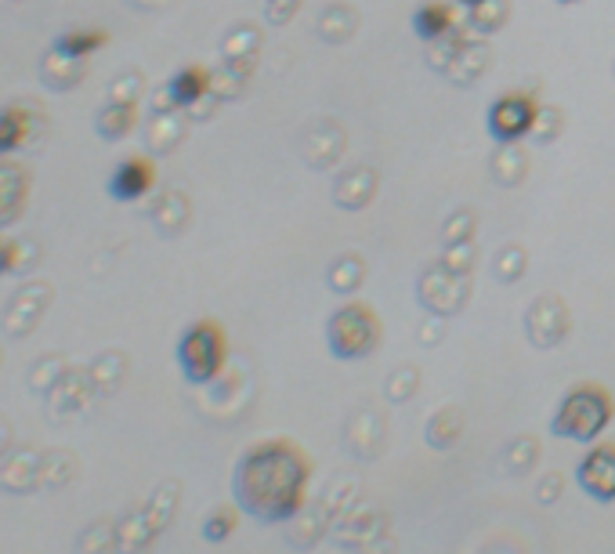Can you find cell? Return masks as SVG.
Returning a JSON list of instances; mask_svg holds the SVG:
<instances>
[{
  "label": "cell",
  "mask_w": 615,
  "mask_h": 554,
  "mask_svg": "<svg viewBox=\"0 0 615 554\" xmlns=\"http://www.w3.org/2000/svg\"><path fill=\"white\" fill-rule=\"evenodd\" d=\"M453 22H456V11L445 0H427V4L417 8V15H413V29H417V37L427 40V44H435L445 33H453Z\"/></svg>",
  "instance_id": "cell-17"
},
{
  "label": "cell",
  "mask_w": 615,
  "mask_h": 554,
  "mask_svg": "<svg viewBox=\"0 0 615 554\" xmlns=\"http://www.w3.org/2000/svg\"><path fill=\"white\" fill-rule=\"evenodd\" d=\"M8 446H11V424L0 417V457L8 453Z\"/></svg>",
  "instance_id": "cell-31"
},
{
  "label": "cell",
  "mask_w": 615,
  "mask_h": 554,
  "mask_svg": "<svg viewBox=\"0 0 615 554\" xmlns=\"http://www.w3.org/2000/svg\"><path fill=\"white\" fill-rule=\"evenodd\" d=\"M156 529L149 526L145 511H131L116 522V551L120 554H149L152 540H156Z\"/></svg>",
  "instance_id": "cell-16"
},
{
  "label": "cell",
  "mask_w": 615,
  "mask_h": 554,
  "mask_svg": "<svg viewBox=\"0 0 615 554\" xmlns=\"http://www.w3.org/2000/svg\"><path fill=\"white\" fill-rule=\"evenodd\" d=\"M87 73V62L84 58H73V55H62V51L51 48V55L44 58V84L55 87V91H69L73 84H80Z\"/></svg>",
  "instance_id": "cell-18"
},
{
  "label": "cell",
  "mask_w": 615,
  "mask_h": 554,
  "mask_svg": "<svg viewBox=\"0 0 615 554\" xmlns=\"http://www.w3.org/2000/svg\"><path fill=\"white\" fill-rule=\"evenodd\" d=\"M76 471H80V464H76L73 453L48 449V453H44V468H40V486L62 489V486H69V482H73Z\"/></svg>",
  "instance_id": "cell-21"
},
{
  "label": "cell",
  "mask_w": 615,
  "mask_h": 554,
  "mask_svg": "<svg viewBox=\"0 0 615 554\" xmlns=\"http://www.w3.org/2000/svg\"><path fill=\"white\" fill-rule=\"evenodd\" d=\"M456 4H464V8L471 11V8H478V4H485V0H456Z\"/></svg>",
  "instance_id": "cell-32"
},
{
  "label": "cell",
  "mask_w": 615,
  "mask_h": 554,
  "mask_svg": "<svg viewBox=\"0 0 615 554\" xmlns=\"http://www.w3.org/2000/svg\"><path fill=\"white\" fill-rule=\"evenodd\" d=\"M142 95V73H123L109 87V102H138Z\"/></svg>",
  "instance_id": "cell-29"
},
{
  "label": "cell",
  "mask_w": 615,
  "mask_h": 554,
  "mask_svg": "<svg viewBox=\"0 0 615 554\" xmlns=\"http://www.w3.org/2000/svg\"><path fill=\"white\" fill-rule=\"evenodd\" d=\"M66 370L69 366L62 363V359H58V355H44V359H37V363L29 366V388H33V392H40V395H48L51 388H55L58 381H62V377H66Z\"/></svg>",
  "instance_id": "cell-25"
},
{
  "label": "cell",
  "mask_w": 615,
  "mask_h": 554,
  "mask_svg": "<svg viewBox=\"0 0 615 554\" xmlns=\"http://www.w3.org/2000/svg\"><path fill=\"white\" fill-rule=\"evenodd\" d=\"M181 134H185V124L178 120V113H171V109H156L152 127H149L152 149H156V153H167V149H174V145L181 142Z\"/></svg>",
  "instance_id": "cell-23"
},
{
  "label": "cell",
  "mask_w": 615,
  "mask_h": 554,
  "mask_svg": "<svg viewBox=\"0 0 615 554\" xmlns=\"http://www.w3.org/2000/svg\"><path fill=\"white\" fill-rule=\"evenodd\" d=\"M116 551V522H91L76 540V554H113Z\"/></svg>",
  "instance_id": "cell-24"
},
{
  "label": "cell",
  "mask_w": 615,
  "mask_h": 554,
  "mask_svg": "<svg viewBox=\"0 0 615 554\" xmlns=\"http://www.w3.org/2000/svg\"><path fill=\"white\" fill-rule=\"evenodd\" d=\"M460 413L456 410H445V413H435V421L427 424V442L435 449H449L456 442V435H460Z\"/></svg>",
  "instance_id": "cell-26"
},
{
  "label": "cell",
  "mask_w": 615,
  "mask_h": 554,
  "mask_svg": "<svg viewBox=\"0 0 615 554\" xmlns=\"http://www.w3.org/2000/svg\"><path fill=\"white\" fill-rule=\"evenodd\" d=\"M536 116H540L536 98L521 95V91H511V95L496 98V106L489 109V134L496 138V142L514 145V142H521L525 134H532Z\"/></svg>",
  "instance_id": "cell-5"
},
{
  "label": "cell",
  "mask_w": 615,
  "mask_h": 554,
  "mask_svg": "<svg viewBox=\"0 0 615 554\" xmlns=\"http://www.w3.org/2000/svg\"><path fill=\"white\" fill-rule=\"evenodd\" d=\"M210 84H214V73H207L203 66L178 69V73L167 80V87L160 91L163 102H156V109H192L196 102L207 98Z\"/></svg>",
  "instance_id": "cell-8"
},
{
  "label": "cell",
  "mask_w": 615,
  "mask_h": 554,
  "mask_svg": "<svg viewBox=\"0 0 615 554\" xmlns=\"http://www.w3.org/2000/svg\"><path fill=\"white\" fill-rule=\"evenodd\" d=\"M51 305V287L48 283H40V279H33V283H26V287L19 290V294L11 297V305L4 308V334L8 337H26L37 330V323L44 319V312H48Z\"/></svg>",
  "instance_id": "cell-6"
},
{
  "label": "cell",
  "mask_w": 615,
  "mask_h": 554,
  "mask_svg": "<svg viewBox=\"0 0 615 554\" xmlns=\"http://www.w3.org/2000/svg\"><path fill=\"white\" fill-rule=\"evenodd\" d=\"M232 533H236V511H232V507H221V511H214V515L203 522V536H207L210 544H221V540H228Z\"/></svg>",
  "instance_id": "cell-28"
},
{
  "label": "cell",
  "mask_w": 615,
  "mask_h": 554,
  "mask_svg": "<svg viewBox=\"0 0 615 554\" xmlns=\"http://www.w3.org/2000/svg\"><path fill=\"white\" fill-rule=\"evenodd\" d=\"M558 4H572V0H558Z\"/></svg>",
  "instance_id": "cell-34"
},
{
  "label": "cell",
  "mask_w": 615,
  "mask_h": 554,
  "mask_svg": "<svg viewBox=\"0 0 615 554\" xmlns=\"http://www.w3.org/2000/svg\"><path fill=\"white\" fill-rule=\"evenodd\" d=\"M579 486L590 497L608 504L615 500V446H594L579 464Z\"/></svg>",
  "instance_id": "cell-11"
},
{
  "label": "cell",
  "mask_w": 615,
  "mask_h": 554,
  "mask_svg": "<svg viewBox=\"0 0 615 554\" xmlns=\"http://www.w3.org/2000/svg\"><path fill=\"white\" fill-rule=\"evenodd\" d=\"M521 272H525V254H521L518 247L507 250V254H503V261H496V276H500L503 283H514Z\"/></svg>",
  "instance_id": "cell-30"
},
{
  "label": "cell",
  "mask_w": 615,
  "mask_h": 554,
  "mask_svg": "<svg viewBox=\"0 0 615 554\" xmlns=\"http://www.w3.org/2000/svg\"><path fill=\"white\" fill-rule=\"evenodd\" d=\"M178 482H167V486H160L156 493H152V500L142 507L145 518H149V526L156 529V533H163V529L171 526L174 518V507H178Z\"/></svg>",
  "instance_id": "cell-22"
},
{
  "label": "cell",
  "mask_w": 615,
  "mask_h": 554,
  "mask_svg": "<svg viewBox=\"0 0 615 554\" xmlns=\"http://www.w3.org/2000/svg\"><path fill=\"white\" fill-rule=\"evenodd\" d=\"M225 355H228L225 330H221V323H214V319L192 323L178 341L181 373H185V381H192V384L214 381L221 373V366H225Z\"/></svg>",
  "instance_id": "cell-3"
},
{
  "label": "cell",
  "mask_w": 615,
  "mask_h": 554,
  "mask_svg": "<svg viewBox=\"0 0 615 554\" xmlns=\"http://www.w3.org/2000/svg\"><path fill=\"white\" fill-rule=\"evenodd\" d=\"M44 127V116L29 102H19V106H4L0 109V156L19 153L22 145H29Z\"/></svg>",
  "instance_id": "cell-7"
},
{
  "label": "cell",
  "mask_w": 615,
  "mask_h": 554,
  "mask_svg": "<svg viewBox=\"0 0 615 554\" xmlns=\"http://www.w3.org/2000/svg\"><path fill=\"white\" fill-rule=\"evenodd\" d=\"M138 124V102H105V109H98L95 131L105 142H120L134 131Z\"/></svg>",
  "instance_id": "cell-15"
},
{
  "label": "cell",
  "mask_w": 615,
  "mask_h": 554,
  "mask_svg": "<svg viewBox=\"0 0 615 554\" xmlns=\"http://www.w3.org/2000/svg\"><path fill=\"white\" fill-rule=\"evenodd\" d=\"M308 460L294 442H261L239 460L236 500L257 522H290L304 507Z\"/></svg>",
  "instance_id": "cell-1"
},
{
  "label": "cell",
  "mask_w": 615,
  "mask_h": 554,
  "mask_svg": "<svg viewBox=\"0 0 615 554\" xmlns=\"http://www.w3.org/2000/svg\"><path fill=\"white\" fill-rule=\"evenodd\" d=\"M40 468H44V449L19 446L0 464V489L4 493H33V489H40Z\"/></svg>",
  "instance_id": "cell-10"
},
{
  "label": "cell",
  "mask_w": 615,
  "mask_h": 554,
  "mask_svg": "<svg viewBox=\"0 0 615 554\" xmlns=\"http://www.w3.org/2000/svg\"><path fill=\"white\" fill-rule=\"evenodd\" d=\"M156 185V167L145 156H131V160L116 163V171L109 174V196L120 203H134L149 196Z\"/></svg>",
  "instance_id": "cell-9"
},
{
  "label": "cell",
  "mask_w": 615,
  "mask_h": 554,
  "mask_svg": "<svg viewBox=\"0 0 615 554\" xmlns=\"http://www.w3.org/2000/svg\"><path fill=\"white\" fill-rule=\"evenodd\" d=\"M0 254H4V239H0Z\"/></svg>",
  "instance_id": "cell-33"
},
{
  "label": "cell",
  "mask_w": 615,
  "mask_h": 554,
  "mask_svg": "<svg viewBox=\"0 0 615 554\" xmlns=\"http://www.w3.org/2000/svg\"><path fill=\"white\" fill-rule=\"evenodd\" d=\"M612 410H615V402L601 384H579L576 392L565 395L558 417L550 421V431L561 435V439L594 442L597 435L605 431Z\"/></svg>",
  "instance_id": "cell-2"
},
{
  "label": "cell",
  "mask_w": 615,
  "mask_h": 554,
  "mask_svg": "<svg viewBox=\"0 0 615 554\" xmlns=\"http://www.w3.org/2000/svg\"><path fill=\"white\" fill-rule=\"evenodd\" d=\"M565 326H568V316L565 308H561L558 297H540L529 312V337L540 348H550V344H558L565 337Z\"/></svg>",
  "instance_id": "cell-14"
},
{
  "label": "cell",
  "mask_w": 615,
  "mask_h": 554,
  "mask_svg": "<svg viewBox=\"0 0 615 554\" xmlns=\"http://www.w3.org/2000/svg\"><path fill=\"white\" fill-rule=\"evenodd\" d=\"M362 261L359 258H341L337 265H333L330 272V287L333 290H341V294H348V290H355L362 283Z\"/></svg>",
  "instance_id": "cell-27"
},
{
  "label": "cell",
  "mask_w": 615,
  "mask_h": 554,
  "mask_svg": "<svg viewBox=\"0 0 615 554\" xmlns=\"http://www.w3.org/2000/svg\"><path fill=\"white\" fill-rule=\"evenodd\" d=\"M91 392H95V384H91V373L87 370H66V377L55 384L48 392V406L51 413H55L58 421L62 417H73V413H80L87 406V399H91Z\"/></svg>",
  "instance_id": "cell-13"
},
{
  "label": "cell",
  "mask_w": 615,
  "mask_h": 554,
  "mask_svg": "<svg viewBox=\"0 0 615 554\" xmlns=\"http://www.w3.org/2000/svg\"><path fill=\"white\" fill-rule=\"evenodd\" d=\"M326 341L337 359H366L380 348V319L373 308L351 301L326 326Z\"/></svg>",
  "instance_id": "cell-4"
},
{
  "label": "cell",
  "mask_w": 615,
  "mask_h": 554,
  "mask_svg": "<svg viewBox=\"0 0 615 554\" xmlns=\"http://www.w3.org/2000/svg\"><path fill=\"white\" fill-rule=\"evenodd\" d=\"M105 44H109V33L105 29H66V33H58L55 37V51H62V55H73V58H87L95 55V51H102Z\"/></svg>",
  "instance_id": "cell-19"
},
{
  "label": "cell",
  "mask_w": 615,
  "mask_h": 554,
  "mask_svg": "<svg viewBox=\"0 0 615 554\" xmlns=\"http://www.w3.org/2000/svg\"><path fill=\"white\" fill-rule=\"evenodd\" d=\"M29 196V171L19 160H8L0 156V229L19 221L22 207H26Z\"/></svg>",
  "instance_id": "cell-12"
},
{
  "label": "cell",
  "mask_w": 615,
  "mask_h": 554,
  "mask_svg": "<svg viewBox=\"0 0 615 554\" xmlns=\"http://www.w3.org/2000/svg\"><path fill=\"white\" fill-rule=\"evenodd\" d=\"M87 373H91V384H95L98 395H109L120 388V381L127 377V359H123V352H105L98 355L95 363L87 366Z\"/></svg>",
  "instance_id": "cell-20"
}]
</instances>
